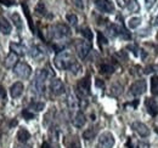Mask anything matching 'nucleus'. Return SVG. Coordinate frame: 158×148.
Returning <instances> with one entry per match:
<instances>
[{"instance_id":"obj_42","label":"nucleus","mask_w":158,"mask_h":148,"mask_svg":"<svg viewBox=\"0 0 158 148\" xmlns=\"http://www.w3.org/2000/svg\"><path fill=\"white\" fill-rule=\"evenodd\" d=\"M41 148H51V146H50V143H49V142H43Z\"/></svg>"},{"instance_id":"obj_20","label":"nucleus","mask_w":158,"mask_h":148,"mask_svg":"<svg viewBox=\"0 0 158 148\" xmlns=\"http://www.w3.org/2000/svg\"><path fill=\"white\" fill-rule=\"evenodd\" d=\"M128 147L129 148H150V145L145 141H139V142H135L133 138H130L128 141Z\"/></svg>"},{"instance_id":"obj_38","label":"nucleus","mask_w":158,"mask_h":148,"mask_svg":"<svg viewBox=\"0 0 158 148\" xmlns=\"http://www.w3.org/2000/svg\"><path fill=\"white\" fill-rule=\"evenodd\" d=\"M0 2H1L2 5H6V6H11V5L15 4L12 0H0Z\"/></svg>"},{"instance_id":"obj_12","label":"nucleus","mask_w":158,"mask_h":148,"mask_svg":"<svg viewBox=\"0 0 158 148\" xmlns=\"http://www.w3.org/2000/svg\"><path fill=\"white\" fill-rule=\"evenodd\" d=\"M145 105H146V108H147V112L150 113V115H152V117H156V115H157L158 105L155 100H152V98H146Z\"/></svg>"},{"instance_id":"obj_4","label":"nucleus","mask_w":158,"mask_h":148,"mask_svg":"<svg viewBox=\"0 0 158 148\" xmlns=\"http://www.w3.org/2000/svg\"><path fill=\"white\" fill-rule=\"evenodd\" d=\"M116 143V140H114V136L106 131V132H102L99 137V142H98V146L100 148H112Z\"/></svg>"},{"instance_id":"obj_28","label":"nucleus","mask_w":158,"mask_h":148,"mask_svg":"<svg viewBox=\"0 0 158 148\" xmlns=\"http://www.w3.org/2000/svg\"><path fill=\"white\" fill-rule=\"evenodd\" d=\"M44 107H45L44 102H32V103H31V106H29V108H31V109H34V111H37V112L43 111V109H44Z\"/></svg>"},{"instance_id":"obj_6","label":"nucleus","mask_w":158,"mask_h":148,"mask_svg":"<svg viewBox=\"0 0 158 148\" xmlns=\"http://www.w3.org/2000/svg\"><path fill=\"white\" fill-rule=\"evenodd\" d=\"M90 76H85L81 80H79L78 85H77V93H78L79 98H84L85 96H88L90 93Z\"/></svg>"},{"instance_id":"obj_17","label":"nucleus","mask_w":158,"mask_h":148,"mask_svg":"<svg viewBox=\"0 0 158 148\" xmlns=\"http://www.w3.org/2000/svg\"><path fill=\"white\" fill-rule=\"evenodd\" d=\"M11 24L7 19L2 16H0V32L4 34H10L11 33Z\"/></svg>"},{"instance_id":"obj_30","label":"nucleus","mask_w":158,"mask_h":148,"mask_svg":"<svg viewBox=\"0 0 158 148\" xmlns=\"http://www.w3.org/2000/svg\"><path fill=\"white\" fill-rule=\"evenodd\" d=\"M66 18H67V21H68L72 26H77V23H78V17H77L74 14H68V15L66 16Z\"/></svg>"},{"instance_id":"obj_22","label":"nucleus","mask_w":158,"mask_h":148,"mask_svg":"<svg viewBox=\"0 0 158 148\" xmlns=\"http://www.w3.org/2000/svg\"><path fill=\"white\" fill-rule=\"evenodd\" d=\"M96 134H98V129L96 128H89V129H86L83 132V137L85 140H91V138H94L96 136Z\"/></svg>"},{"instance_id":"obj_3","label":"nucleus","mask_w":158,"mask_h":148,"mask_svg":"<svg viewBox=\"0 0 158 148\" xmlns=\"http://www.w3.org/2000/svg\"><path fill=\"white\" fill-rule=\"evenodd\" d=\"M50 31H51L50 32V35H51L52 39H55V40L64 39V38L69 37V34H71V29L66 24H62V23L52 26Z\"/></svg>"},{"instance_id":"obj_32","label":"nucleus","mask_w":158,"mask_h":148,"mask_svg":"<svg viewBox=\"0 0 158 148\" xmlns=\"http://www.w3.org/2000/svg\"><path fill=\"white\" fill-rule=\"evenodd\" d=\"M35 12H37L38 15H45V14H46V10H45V6H44L43 2H39V4L37 5V7H35Z\"/></svg>"},{"instance_id":"obj_34","label":"nucleus","mask_w":158,"mask_h":148,"mask_svg":"<svg viewBox=\"0 0 158 148\" xmlns=\"http://www.w3.org/2000/svg\"><path fill=\"white\" fill-rule=\"evenodd\" d=\"M22 7L24 9V11H26V16H27V18H28V23H29V27H31V29L33 31V23H32V18H31V16H29V11H28V9H27V6L23 4L22 5Z\"/></svg>"},{"instance_id":"obj_10","label":"nucleus","mask_w":158,"mask_h":148,"mask_svg":"<svg viewBox=\"0 0 158 148\" xmlns=\"http://www.w3.org/2000/svg\"><path fill=\"white\" fill-rule=\"evenodd\" d=\"M50 91L55 96H60L64 92V84L60 79H52L50 83Z\"/></svg>"},{"instance_id":"obj_9","label":"nucleus","mask_w":158,"mask_h":148,"mask_svg":"<svg viewBox=\"0 0 158 148\" xmlns=\"http://www.w3.org/2000/svg\"><path fill=\"white\" fill-rule=\"evenodd\" d=\"M95 5L100 11L105 14H112L114 12V5L110 0H95Z\"/></svg>"},{"instance_id":"obj_21","label":"nucleus","mask_w":158,"mask_h":148,"mask_svg":"<svg viewBox=\"0 0 158 148\" xmlns=\"http://www.w3.org/2000/svg\"><path fill=\"white\" fill-rule=\"evenodd\" d=\"M31 56L34 58V60H37V61H40L41 58H44V51L40 49L39 46H33L32 47V51H31Z\"/></svg>"},{"instance_id":"obj_1","label":"nucleus","mask_w":158,"mask_h":148,"mask_svg":"<svg viewBox=\"0 0 158 148\" xmlns=\"http://www.w3.org/2000/svg\"><path fill=\"white\" fill-rule=\"evenodd\" d=\"M76 62L74 57L72 56V54L69 51H60L59 54L56 55L55 60H54V63L56 66V68H59L61 71H66L72 67V64Z\"/></svg>"},{"instance_id":"obj_16","label":"nucleus","mask_w":158,"mask_h":148,"mask_svg":"<svg viewBox=\"0 0 158 148\" xmlns=\"http://www.w3.org/2000/svg\"><path fill=\"white\" fill-rule=\"evenodd\" d=\"M67 106H68V108L72 109V111L77 109L79 107V100H78V97L76 96V93H73V92L68 93V96H67Z\"/></svg>"},{"instance_id":"obj_5","label":"nucleus","mask_w":158,"mask_h":148,"mask_svg":"<svg viewBox=\"0 0 158 148\" xmlns=\"http://www.w3.org/2000/svg\"><path fill=\"white\" fill-rule=\"evenodd\" d=\"M14 72H15V74H16L19 78H21V79H28L29 75L32 74V68H31V66H29L28 63H26V62H19V63L15 66Z\"/></svg>"},{"instance_id":"obj_41","label":"nucleus","mask_w":158,"mask_h":148,"mask_svg":"<svg viewBox=\"0 0 158 148\" xmlns=\"http://www.w3.org/2000/svg\"><path fill=\"white\" fill-rule=\"evenodd\" d=\"M117 1H118L119 6H122V7L123 6H127V1L125 0H117Z\"/></svg>"},{"instance_id":"obj_11","label":"nucleus","mask_w":158,"mask_h":148,"mask_svg":"<svg viewBox=\"0 0 158 148\" xmlns=\"http://www.w3.org/2000/svg\"><path fill=\"white\" fill-rule=\"evenodd\" d=\"M131 128L135 130L141 137H147V136H150V134H151L148 126H147L146 124L141 123V121H134V123L131 124Z\"/></svg>"},{"instance_id":"obj_29","label":"nucleus","mask_w":158,"mask_h":148,"mask_svg":"<svg viewBox=\"0 0 158 148\" xmlns=\"http://www.w3.org/2000/svg\"><path fill=\"white\" fill-rule=\"evenodd\" d=\"M80 34L84 38H86L88 40H93V32L89 29V28H83L80 31Z\"/></svg>"},{"instance_id":"obj_19","label":"nucleus","mask_w":158,"mask_h":148,"mask_svg":"<svg viewBox=\"0 0 158 148\" xmlns=\"http://www.w3.org/2000/svg\"><path fill=\"white\" fill-rule=\"evenodd\" d=\"M31 138V134L29 131L26 129H20L17 132V140L20 143H26L28 140Z\"/></svg>"},{"instance_id":"obj_45","label":"nucleus","mask_w":158,"mask_h":148,"mask_svg":"<svg viewBox=\"0 0 158 148\" xmlns=\"http://www.w3.org/2000/svg\"><path fill=\"white\" fill-rule=\"evenodd\" d=\"M156 24H158V16H157V18H156Z\"/></svg>"},{"instance_id":"obj_27","label":"nucleus","mask_w":158,"mask_h":148,"mask_svg":"<svg viewBox=\"0 0 158 148\" xmlns=\"http://www.w3.org/2000/svg\"><path fill=\"white\" fill-rule=\"evenodd\" d=\"M11 18H12V21H14L15 26H16L19 29H21V28H22V19H21L20 15H19L17 12H15V14L11 15Z\"/></svg>"},{"instance_id":"obj_40","label":"nucleus","mask_w":158,"mask_h":148,"mask_svg":"<svg viewBox=\"0 0 158 148\" xmlns=\"http://www.w3.org/2000/svg\"><path fill=\"white\" fill-rule=\"evenodd\" d=\"M96 86H99V88H101V89H103V86H105V84H103V81H101L100 79H96Z\"/></svg>"},{"instance_id":"obj_37","label":"nucleus","mask_w":158,"mask_h":148,"mask_svg":"<svg viewBox=\"0 0 158 148\" xmlns=\"http://www.w3.org/2000/svg\"><path fill=\"white\" fill-rule=\"evenodd\" d=\"M145 2H146V7H147V9H151V7L155 5L156 0H145Z\"/></svg>"},{"instance_id":"obj_31","label":"nucleus","mask_w":158,"mask_h":148,"mask_svg":"<svg viewBox=\"0 0 158 148\" xmlns=\"http://www.w3.org/2000/svg\"><path fill=\"white\" fill-rule=\"evenodd\" d=\"M69 71H71V72H72L73 74H78L79 72L81 71V67H80V64H79L78 62L76 61V62L72 64V67L69 68Z\"/></svg>"},{"instance_id":"obj_13","label":"nucleus","mask_w":158,"mask_h":148,"mask_svg":"<svg viewBox=\"0 0 158 148\" xmlns=\"http://www.w3.org/2000/svg\"><path fill=\"white\" fill-rule=\"evenodd\" d=\"M19 56L16 55L15 52H10L9 55L6 56L5 61H4V64L6 68H15V66L19 63Z\"/></svg>"},{"instance_id":"obj_33","label":"nucleus","mask_w":158,"mask_h":148,"mask_svg":"<svg viewBox=\"0 0 158 148\" xmlns=\"http://www.w3.org/2000/svg\"><path fill=\"white\" fill-rule=\"evenodd\" d=\"M98 40H99L100 45H107V39L103 37L101 32H98Z\"/></svg>"},{"instance_id":"obj_7","label":"nucleus","mask_w":158,"mask_h":148,"mask_svg":"<svg viewBox=\"0 0 158 148\" xmlns=\"http://www.w3.org/2000/svg\"><path fill=\"white\" fill-rule=\"evenodd\" d=\"M76 50L78 56L84 60L86 56L89 55L90 50H91V44L89 41H84V40H77L76 41Z\"/></svg>"},{"instance_id":"obj_25","label":"nucleus","mask_w":158,"mask_h":148,"mask_svg":"<svg viewBox=\"0 0 158 148\" xmlns=\"http://www.w3.org/2000/svg\"><path fill=\"white\" fill-rule=\"evenodd\" d=\"M141 22H142V19L140 18V17H131L128 21V26H129V28L135 29V28H138L139 26L141 24Z\"/></svg>"},{"instance_id":"obj_15","label":"nucleus","mask_w":158,"mask_h":148,"mask_svg":"<svg viewBox=\"0 0 158 148\" xmlns=\"http://www.w3.org/2000/svg\"><path fill=\"white\" fill-rule=\"evenodd\" d=\"M23 84L20 83V81H17V83H15L11 88H10V95H11V97L12 98H17V97H20L21 95L23 93Z\"/></svg>"},{"instance_id":"obj_44","label":"nucleus","mask_w":158,"mask_h":148,"mask_svg":"<svg viewBox=\"0 0 158 148\" xmlns=\"http://www.w3.org/2000/svg\"><path fill=\"white\" fill-rule=\"evenodd\" d=\"M77 1V5H78L79 7H83V4H80L81 2V0H76Z\"/></svg>"},{"instance_id":"obj_24","label":"nucleus","mask_w":158,"mask_h":148,"mask_svg":"<svg viewBox=\"0 0 158 148\" xmlns=\"http://www.w3.org/2000/svg\"><path fill=\"white\" fill-rule=\"evenodd\" d=\"M100 72L105 74H111L114 72V67L112 64H110V63H102L100 66Z\"/></svg>"},{"instance_id":"obj_2","label":"nucleus","mask_w":158,"mask_h":148,"mask_svg":"<svg viewBox=\"0 0 158 148\" xmlns=\"http://www.w3.org/2000/svg\"><path fill=\"white\" fill-rule=\"evenodd\" d=\"M46 78H48V72L45 69H39L35 74V78H34V81H33L32 86L38 95H43L45 91V80H46Z\"/></svg>"},{"instance_id":"obj_35","label":"nucleus","mask_w":158,"mask_h":148,"mask_svg":"<svg viewBox=\"0 0 158 148\" xmlns=\"http://www.w3.org/2000/svg\"><path fill=\"white\" fill-rule=\"evenodd\" d=\"M22 115H23L27 120H31V119H33V118H34V114H33V113H31L29 109H24V111L22 112Z\"/></svg>"},{"instance_id":"obj_36","label":"nucleus","mask_w":158,"mask_h":148,"mask_svg":"<svg viewBox=\"0 0 158 148\" xmlns=\"http://www.w3.org/2000/svg\"><path fill=\"white\" fill-rule=\"evenodd\" d=\"M68 148H81V146H80V142H79L78 140H76V141H73V142L68 146Z\"/></svg>"},{"instance_id":"obj_8","label":"nucleus","mask_w":158,"mask_h":148,"mask_svg":"<svg viewBox=\"0 0 158 148\" xmlns=\"http://www.w3.org/2000/svg\"><path fill=\"white\" fill-rule=\"evenodd\" d=\"M147 89V84H146V80L143 79H140V80H136L134 81L131 85H130V95L133 96H140L146 91Z\"/></svg>"},{"instance_id":"obj_43","label":"nucleus","mask_w":158,"mask_h":148,"mask_svg":"<svg viewBox=\"0 0 158 148\" xmlns=\"http://www.w3.org/2000/svg\"><path fill=\"white\" fill-rule=\"evenodd\" d=\"M16 148H31V146H26V143H21L20 146H17Z\"/></svg>"},{"instance_id":"obj_26","label":"nucleus","mask_w":158,"mask_h":148,"mask_svg":"<svg viewBox=\"0 0 158 148\" xmlns=\"http://www.w3.org/2000/svg\"><path fill=\"white\" fill-rule=\"evenodd\" d=\"M127 6H128V9H129L130 11H133V12H138L139 10H140L139 2L136 0H130V1H128Z\"/></svg>"},{"instance_id":"obj_39","label":"nucleus","mask_w":158,"mask_h":148,"mask_svg":"<svg viewBox=\"0 0 158 148\" xmlns=\"http://www.w3.org/2000/svg\"><path fill=\"white\" fill-rule=\"evenodd\" d=\"M6 97V92H5V89L0 85V100H5Z\"/></svg>"},{"instance_id":"obj_14","label":"nucleus","mask_w":158,"mask_h":148,"mask_svg":"<svg viewBox=\"0 0 158 148\" xmlns=\"http://www.w3.org/2000/svg\"><path fill=\"white\" fill-rule=\"evenodd\" d=\"M72 123H73V125L76 128H83L85 125V123H86V118H85L84 113L83 112H77L76 115L73 117Z\"/></svg>"},{"instance_id":"obj_23","label":"nucleus","mask_w":158,"mask_h":148,"mask_svg":"<svg viewBox=\"0 0 158 148\" xmlns=\"http://www.w3.org/2000/svg\"><path fill=\"white\" fill-rule=\"evenodd\" d=\"M151 93L153 96H158V75H153L151 78Z\"/></svg>"},{"instance_id":"obj_18","label":"nucleus","mask_w":158,"mask_h":148,"mask_svg":"<svg viewBox=\"0 0 158 148\" xmlns=\"http://www.w3.org/2000/svg\"><path fill=\"white\" fill-rule=\"evenodd\" d=\"M10 50L11 52H15L17 56H23L26 54V47L19 43H11L10 44Z\"/></svg>"}]
</instances>
